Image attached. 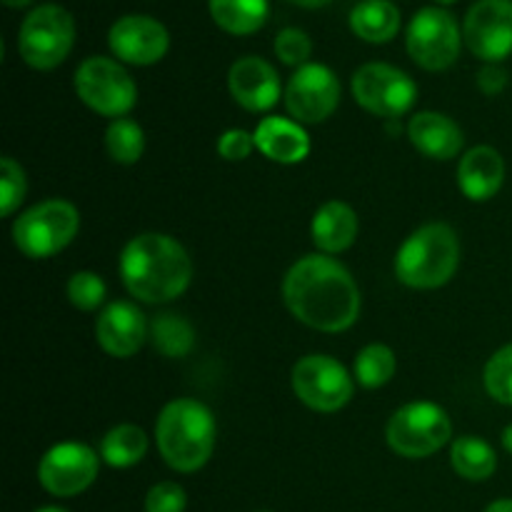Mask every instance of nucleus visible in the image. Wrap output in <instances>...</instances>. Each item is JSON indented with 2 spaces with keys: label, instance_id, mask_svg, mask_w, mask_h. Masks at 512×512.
Wrapping results in <instances>:
<instances>
[{
  "label": "nucleus",
  "instance_id": "a19ab883",
  "mask_svg": "<svg viewBox=\"0 0 512 512\" xmlns=\"http://www.w3.org/2000/svg\"><path fill=\"white\" fill-rule=\"evenodd\" d=\"M435 3H438V5H453V3H458V0H435Z\"/></svg>",
  "mask_w": 512,
  "mask_h": 512
},
{
  "label": "nucleus",
  "instance_id": "f03ea898",
  "mask_svg": "<svg viewBox=\"0 0 512 512\" xmlns=\"http://www.w3.org/2000/svg\"><path fill=\"white\" fill-rule=\"evenodd\" d=\"M118 270L125 290L148 305L180 298L193 280L188 250L165 233H140L130 238L120 253Z\"/></svg>",
  "mask_w": 512,
  "mask_h": 512
},
{
  "label": "nucleus",
  "instance_id": "6ab92c4d",
  "mask_svg": "<svg viewBox=\"0 0 512 512\" xmlns=\"http://www.w3.org/2000/svg\"><path fill=\"white\" fill-rule=\"evenodd\" d=\"M505 183V160L493 145H475L460 158L458 188L473 203L495 198Z\"/></svg>",
  "mask_w": 512,
  "mask_h": 512
},
{
  "label": "nucleus",
  "instance_id": "4be33fe9",
  "mask_svg": "<svg viewBox=\"0 0 512 512\" xmlns=\"http://www.w3.org/2000/svg\"><path fill=\"white\" fill-rule=\"evenodd\" d=\"M350 30L373 45L390 43L400 33V10L390 0H363L350 10Z\"/></svg>",
  "mask_w": 512,
  "mask_h": 512
},
{
  "label": "nucleus",
  "instance_id": "f8f14e48",
  "mask_svg": "<svg viewBox=\"0 0 512 512\" xmlns=\"http://www.w3.org/2000/svg\"><path fill=\"white\" fill-rule=\"evenodd\" d=\"M340 80L328 65L308 63L290 75L285 85V110L300 125L325 123L340 105Z\"/></svg>",
  "mask_w": 512,
  "mask_h": 512
},
{
  "label": "nucleus",
  "instance_id": "72a5a7b5",
  "mask_svg": "<svg viewBox=\"0 0 512 512\" xmlns=\"http://www.w3.org/2000/svg\"><path fill=\"white\" fill-rule=\"evenodd\" d=\"M255 148V138L253 133L240 128H230L225 130L223 135L218 138V155L228 163H240V160H248L253 155Z\"/></svg>",
  "mask_w": 512,
  "mask_h": 512
},
{
  "label": "nucleus",
  "instance_id": "7c9ffc66",
  "mask_svg": "<svg viewBox=\"0 0 512 512\" xmlns=\"http://www.w3.org/2000/svg\"><path fill=\"white\" fill-rule=\"evenodd\" d=\"M25 193H28V178L18 160L10 155L0 158V215L10 218L25 200Z\"/></svg>",
  "mask_w": 512,
  "mask_h": 512
},
{
  "label": "nucleus",
  "instance_id": "b1692460",
  "mask_svg": "<svg viewBox=\"0 0 512 512\" xmlns=\"http://www.w3.org/2000/svg\"><path fill=\"white\" fill-rule=\"evenodd\" d=\"M213 23L230 35H253L270 15L268 0H208Z\"/></svg>",
  "mask_w": 512,
  "mask_h": 512
},
{
  "label": "nucleus",
  "instance_id": "a211bd4d",
  "mask_svg": "<svg viewBox=\"0 0 512 512\" xmlns=\"http://www.w3.org/2000/svg\"><path fill=\"white\" fill-rule=\"evenodd\" d=\"M255 148L268 160L280 165H298L310 155V135L305 125L295 123L293 118L268 115L253 130Z\"/></svg>",
  "mask_w": 512,
  "mask_h": 512
},
{
  "label": "nucleus",
  "instance_id": "aec40b11",
  "mask_svg": "<svg viewBox=\"0 0 512 512\" xmlns=\"http://www.w3.org/2000/svg\"><path fill=\"white\" fill-rule=\"evenodd\" d=\"M408 138L413 148L430 160L458 158L465 145L460 125L445 113H435V110H423V113H415L410 118Z\"/></svg>",
  "mask_w": 512,
  "mask_h": 512
},
{
  "label": "nucleus",
  "instance_id": "58836bf2",
  "mask_svg": "<svg viewBox=\"0 0 512 512\" xmlns=\"http://www.w3.org/2000/svg\"><path fill=\"white\" fill-rule=\"evenodd\" d=\"M30 3H33V0H3V5H5V8H13V10L28 8Z\"/></svg>",
  "mask_w": 512,
  "mask_h": 512
},
{
  "label": "nucleus",
  "instance_id": "f3484780",
  "mask_svg": "<svg viewBox=\"0 0 512 512\" xmlns=\"http://www.w3.org/2000/svg\"><path fill=\"white\" fill-rule=\"evenodd\" d=\"M228 90L235 103L248 113H268L280 100V75L260 55L238 58L228 70Z\"/></svg>",
  "mask_w": 512,
  "mask_h": 512
},
{
  "label": "nucleus",
  "instance_id": "a878e982",
  "mask_svg": "<svg viewBox=\"0 0 512 512\" xmlns=\"http://www.w3.org/2000/svg\"><path fill=\"white\" fill-rule=\"evenodd\" d=\"M150 343L165 358H185L195 348V328L183 315H155L150 323Z\"/></svg>",
  "mask_w": 512,
  "mask_h": 512
},
{
  "label": "nucleus",
  "instance_id": "ddd939ff",
  "mask_svg": "<svg viewBox=\"0 0 512 512\" xmlns=\"http://www.w3.org/2000/svg\"><path fill=\"white\" fill-rule=\"evenodd\" d=\"M100 453L85 443H58L40 458L38 483L55 498H75L95 483Z\"/></svg>",
  "mask_w": 512,
  "mask_h": 512
},
{
  "label": "nucleus",
  "instance_id": "473e14b6",
  "mask_svg": "<svg viewBox=\"0 0 512 512\" xmlns=\"http://www.w3.org/2000/svg\"><path fill=\"white\" fill-rule=\"evenodd\" d=\"M188 495L173 480L153 485L145 495V512H185Z\"/></svg>",
  "mask_w": 512,
  "mask_h": 512
},
{
  "label": "nucleus",
  "instance_id": "dca6fc26",
  "mask_svg": "<svg viewBox=\"0 0 512 512\" xmlns=\"http://www.w3.org/2000/svg\"><path fill=\"white\" fill-rule=\"evenodd\" d=\"M150 338V323L143 310L128 300H115L95 320V340L110 358H133Z\"/></svg>",
  "mask_w": 512,
  "mask_h": 512
},
{
  "label": "nucleus",
  "instance_id": "6e6552de",
  "mask_svg": "<svg viewBox=\"0 0 512 512\" xmlns=\"http://www.w3.org/2000/svg\"><path fill=\"white\" fill-rule=\"evenodd\" d=\"M75 45V20L63 5L43 3L30 10L18 30V53L33 70H53Z\"/></svg>",
  "mask_w": 512,
  "mask_h": 512
},
{
  "label": "nucleus",
  "instance_id": "4468645a",
  "mask_svg": "<svg viewBox=\"0 0 512 512\" xmlns=\"http://www.w3.org/2000/svg\"><path fill=\"white\" fill-rule=\"evenodd\" d=\"M463 40L483 63L512 55V0H475L463 20Z\"/></svg>",
  "mask_w": 512,
  "mask_h": 512
},
{
  "label": "nucleus",
  "instance_id": "79ce46f5",
  "mask_svg": "<svg viewBox=\"0 0 512 512\" xmlns=\"http://www.w3.org/2000/svg\"><path fill=\"white\" fill-rule=\"evenodd\" d=\"M260 512H270V510H260Z\"/></svg>",
  "mask_w": 512,
  "mask_h": 512
},
{
  "label": "nucleus",
  "instance_id": "1a4fd4ad",
  "mask_svg": "<svg viewBox=\"0 0 512 512\" xmlns=\"http://www.w3.org/2000/svg\"><path fill=\"white\" fill-rule=\"evenodd\" d=\"M463 43L465 40L455 15L440 5L420 8L405 30L408 55L415 65H420L428 73L453 68L455 60L460 58V45Z\"/></svg>",
  "mask_w": 512,
  "mask_h": 512
},
{
  "label": "nucleus",
  "instance_id": "f704fd0d",
  "mask_svg": "<svg viewBox=\"0 0 512 512\" xmlns=\"http://www.w3.org/2000/svg\"><path fill=\"white\" fill-rule=\"evenodd\" d=\"M508 80V70L500 63H485L483 68L478 70V88L483 90L485 95H490V98L503 93V90L508 88Z\"/></svg>",
  "mask_w": 512,
  "mask_h": 512
},
{
  "label": "nucleus",
  "instance_id": "c85d7f7f",
  "mask_svg": "<svg viewBox=\"0 0 512 512\" xmlns=\"http://www.w3.org/2000/svg\"><path fill=\"white\" fill-rule=\"evenodd\" d=\"M483 385L495 403L512 408V343L490 355L483 370Z\"/></svg>",
  "mask_w": 512,
  "mask_h": 512
},
{
  "label": "nucleus",
  "instance_id": "39448f33",
  "mask_svg": "<svg viewBox=\"0 0 512 512\" xmlns=\"http://www.w3.org/2000/svg\"><path fill=\"white\" fill-rule=\"evenodd\" d=\"M80 230V213L70 200L50 198L13 220V245L30 260H45L68 248Z\"/></svg>",
  "mask_w": 512,
  "mask_h": 512
},
{
  "label": "nucleus",
  "instance_id": "0eeeda50",
  "mask_svg": "<svg viewBox=\"0 0 512 512\" xmlns=\"http://www.w3.org/2000/svg\"><path fill=\"white\" fill-rule=\"evenodd\" d=\"M75 95L103 118H125L138 103V85L120 60L90 55L78 65L73 78Z\"/></svg>",
  "mask_w": 512,
  "mask_h": 512
},
{
  "label": "nucleus",
  "instance_id": "9b49d317",
  "mask_svg": "<svg viewBox=\"0 0 512 512\" xmlns=\"http://www.w3.org/2000/svg\"><path fill=\"white\" fill-rule=\"evenodd\" d=\"M355 103L370 115L398 120L410 113L418 100V85L405 70L390 63H365L360 65L350 80Z\"/></svg>",
  "mask_w": 512,
  "mask_h": 512
},
{
  "label": "nucleus",
  "instance_id": "c756f323",
  "mask_svg": "<svg viewBox=\"0 0 512 512\" xmlns=\"http://www.w3.org/2000/svg\"><path fill=\"white\" fill-rule=\"evenodd\" d=\"M65 293H68V300L73 308L83 310V313H93L100 305L105 303V288L103 278L93 270H78L68 278V285H65Z\"/></svg>",
  "mask_w": 512,
  "mask_h": 512
},
{
  "label": "nucleus",
  "instance_id": "20e7f679",
  "mask_svg": "<svg viewBox=\"0 0 512 512\" xmlns=\"http://www.w3.org/2000/svg\"><path fill=\"white\" fill-rule=\"evenodd\" d=\"M460 238L448 223H428L405 238L395 253V278L413 290H438L455 278Z\"/></svg>",
  "mask_w": 512,
  "mask_h": 512
},
{
  "label": "nucleus",
  "instance_id": "bb28decb",
  "mask_svg": "<svg viewBox=\"0 0 512 512\" xmlns=\"http://www.w3.org/2000/svg\"><path fill=\"white\" fill-rule=\"evenodd\" d=\"M398 373V358H395L393 348L383 343H370L355 355L353 378L360 388L378 390L388 385Z\"/></svg>",
  "mask_w": 512,
  "mask_h": 512
},
{
  "label": "nucleus",
  "instance_id": "5701e85b",
  "mask_svg": "<svg viewBox=\"0 0 512 512\" xmlns=\"http://www.w3.org/2000/svg\"><path fill=\"white\" fill-rule=\"evenodd\" d=\"M450 465L455 473L470 483H483L498 470V453L488 440L478 435H460L450 445Z\"/></svg>",
  "mask_w": 512,
  "mask_h": 512
},
{
  "label": "nucleus",
  "instance_id": "393cba45",
  "mask_svg": "<svg viewBox=\"0 0 512 512\" xmlns=\"http://www.w3.org/2000/svg\"><path fill=\"white\" fill-rule=\"evenodd\" d=\"M145 455H148V435L133 423L115 425L100 440V460L110 468H133Z\"/></svg>",
  "mask_w": 512,
  "mask_h": 512
},
{
  "label": "nucleus",
  "instance_id": "e433bc0d",
  "mask_svg": "<svg viewBox=\"0 0 512 512\" xmlns=\"http://www.w3.org/2000/svg\"><path fill=\"white\" fill-rule=\"evenodd\" d=\"M485 512H512V498H500L495 503H490Z\"/></svg>",
  "mask_w": 512,
  "mask_h": 512
},
{
  "label": "nucleus",
  "instance_id": "412c9836",
  "mask_svg": "<svg viewBox=\"0 0 512 512\" xmlns=\"http://www.w3.org/2000/svg\"><path fill=\"white\" fill-rule=\"evenodd\" d=\"M358 230V213L345 200H328V203H323L315 210L313 223H310V235H313L315 248L323 255H340L348 248H353V243L358 240Z\"/></svg>",
  "mask_w": 512,
  "mask_h": 512
},
{
  "label": "nucleus",
  "instance_id": "9d476101",
  "mask_svg": "<svg viewBox=\"0 0 512 512\" xmlns=\"http://www.w3.org/2000/svg\"><path fill=\"white\" fill-rule=\"evenodd\" d=\"M290 385L295 398L315 413H338L355 395V378L348 368L340 360L320 353L305 355L293 365Z\"/></svg>",
  "mask_w": 512,
  "mask_h": 512
},
{
  "label": "nucleus",
  "instance_id": "cd10ccee",
  "mask_svg": "<svg viewBox=\"0 0 512 512\" xmlns=\"http://www.w3.org/2000/svg\"><path fill=\"white\" fill-rule=\"evenodd\" d=\"M105 150L118 165H135L145 153V133L135 120L118 118L105 130Z\"/></svg>",
  "mask_w": 512,
  "mask_h": 512
},
{
  "label": "nucleus",
  "instance_id": "423d86ee",
  "mask_svg": "<svg viewBox=\"0 0 512 512\" xmlns=\"http://www.w3.org/2000/svg\"><path fill=\"white\" fill-rule=\"evenodd\" d=\"M453 438L448 410L430 400H415L395 410L385 428L390 450L400 458L423 460L443 450Z\"/></svg>",
  "mask_w": 512,
  "mask_h": 512
},
{
  "label": "nucleus",
  "instance_id": "7ed1b4c3",
  "mask_svg": "<svg viewBox=\"0 0 512 512\" xmlns=\"http://www.w3.org/2000/svg\"><path fill=\"white\" fill-rule=\"evenodd\" d=\"M218 425L205 403L175 398L155 420V445L160 458L175 473H198L213 458Z\"/></svg>",
  "mask_w": 512,
  "mask_h": 512
},
{
  "label": "nucleus",
  "instance_id": "2eb2a0df",
  "mask_svg": "<svg viewBox=\"0 0 512 512\" xmlns=\"http://www.w3.org/2000/svg\"><path fill=\"white\" fill-rule=\"evenodd\" d=\"M108 45L120 63L155 65L170 48V33L160 20L150 15H123L108 30Z\"/></svg>",
  "mask_w": 512,
  "mask_h": 512
},
{
  "label": "nucleus",
  "instance_id": "f257e3e1",
  "mask_svg": "<svg viewBox=\"0 0 512 512\" xmlns=\"http://www.w3.org/2000/svg\"><path fill=\"white\" fill-rule=\"evenodd\" d=\"M283 300L295 320L320 333H345L360 318L363 298L350 270L333 255L310 253L290 265Z\"/></svg>",
  "mask_w": 512,
  "mask_h": 512
},
{
  "label": "nucleus",
  "instance_id": "4c0bfd02",
  "mask_svg": "<svg viewBox=\"0 0 512 512\" xmlns=\"http://www.w3.org/2000/svg\"><path fill=\"white\" fill-rule=\"evenodd\" d=\"M500 443H503L505 453L512 455V423L508 425V428L503 430V435H500Z\"/></svg>",
  "mask_w": 512,
  "mask_h": 512
},
{
  "label": "nucleus",
  "instance_id": "2f4dec72",
  "mask_svg": "<svg viewBox=\"0 0 512 512\" xmlns=\"http://www.w3.org/2000/svg\"><path fill=\"white\" fill-rule=\"evenodd\" d=\"M275 55L283 65L290 68H303L310 63V55H313V40L305 30L300 28H283L275 35Z\"/></svg>",
  "mask_w": 512,
  "mask_h": 512
},
{
  "label": "nucleus",
  "instance_id": "c9c22d12",
  "mask_svg": "<svg viewBox=\"0 0 512 512\" xmlns=\"http://www.w3.org/2000/svg\"><path fill=\"white\" fill-rule=\"evenodd\" d=\"M288 3L300 5V8H305V10H318V8H323V5L333 3V0H288Z\"/></svg>",
  "mask_w": 512,
  "mask_h": 512
},
{
  "label": "nucleus",
  "instance_id": "ea45409f",
  "mask_svg": "<svg viewBox=\"0 0 512 512\" xmlns=\"http://www.w3.org/2000/svg\"><path fill=\"white\" fill-rule=\"evenodd\" d=\"M35 512H68V510L58 508V505H45V508H40V510H35Z\"/></svg>",
  "mask_w": 512,
  "mask_h": 512
}]
</instances>
